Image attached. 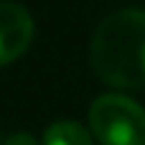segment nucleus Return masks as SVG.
<instances>
[{
    "label": "nucleus",
    "mask_w": 145,
    "mask_h": 145,
    "mask_svg": "<svg viewBox=\"0 0 145 145\" xmlns=\"http://www.w3.org/2000/svg\"><path fill=\"white\" fill-rule=\"evenodd\" d=\"M36 36V23L23 5L0 3V66L23 56Z\"/></svg>",
    "instance_id": "nucleus-3"
},
{
    "label": "nucleus",
    "mask_w": 145,
    "mask_h": 145,
    "mask_svg": "<svg viewBox=\"0 0 145 145\" xmlns=\"http://www.w3.org/2000/svg\"><path fill=\"white\" fill-rule=\"evenodd\" d=\"M92 66L110 87H145V10L107 15L92 38Z\"/></svg>",
    "instance_id": "nucleus-1"
},
{
    "label": "nucleus",
    "mask_w": 145,
    "mask_h": 145,
    "mask_svg": "<svg viewBox=\"0 0 145 145\" xmlns=\"http://www.w3.org/2000/svg\"><path fill=\"white\" fill-rule=\"evenodd\" d=\"M3 143H5V140H3V135H0V145H3Z\"/></svg>",
    "instance_id": "nucleus-6"
},
{
    "label": "nucleus",
    "mask_w": 145,
    "mask_h": 145,
    "mask_svg": "<svg viewBox=\"0 0 145 145\" xmlns=\"http://www.w3.org/2000/svg\"><path fill=\"white\" fill-rule=\"evenodd\" d=\"M89 127L102 145H145V110L130 97L102 94L89 107Z\"/></svg>",
    "instance_id": "nucleus-2"
},
{
    "label": "nucleus",
    "mask_w": 145,
    "mask_h": 145,
    "mask_svg": "<svg viewBox=\"0 0 145 145\" xmlns=\"http://www.w3.org/2000/svg\"><path fill=\"white\" fill-rule=\"evenodd\" d=\"M43 145H94V140L79 122L61 120V122H54L46 127Z\"/></svg>",
    "instance_id": "nucleus-4"
},
{
    "label": "nucleus",
    "mask_w": 145,
    "mask_h": 145,
    "mask_svg": "<svg viewBox=\"0 0 145 145\" xmlns=\"http://www.w3.org/2000/svg\"><path fill=\"white\" fill-rule=\"evenodd\" d=\"M3 145H38V143H36L28 133H15V135H10Z\"/></svg>",
    "instance_id": "nucleus-5"
}]
</instances>
